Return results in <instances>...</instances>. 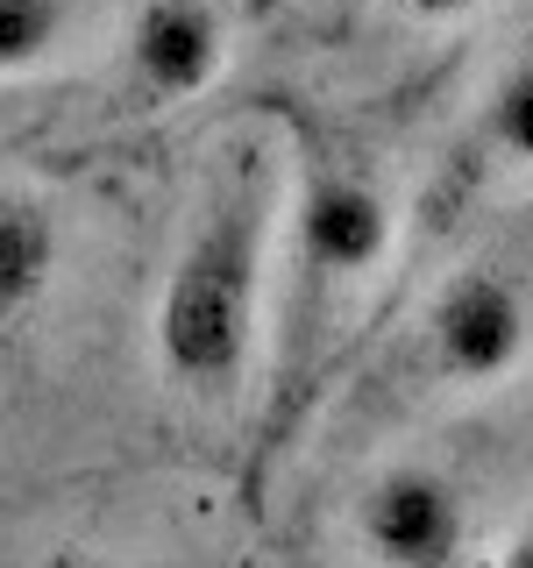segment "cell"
<instances>
[{"label":"cell","mask_w":533,"mask_h":568,"mask_svg":"<svg viewBox=\"0 0 533 568\" xmlns=\"http://www.w3.org/2000/svg\"><path fill=\"white\" fill-rule=\"evenodd\" d=\"M278 221V178L257 142L228 156V178L200 213L192 242L178 248L164 292H157V369L192 398H228L249 377L263 320V256Z\"/></svg>","instance_id":"6da1fadb"},{"label":"cell","mask_w":533,"mask_h":568,"mask_svg":"<svg viewBox=\"0 0 533 568\" xmlns=\"http://www.w3.org/2000/svg\"><path fill=\"white\" fill-rule=\"evenodd\" d=\"M391 256V200L363 171L334 164L328 150H306L292 185V313H284V355H278V405L313 377V348L334 320V298L355 277H370Z\"/></svg>","instance_id":"7a4b0ae2"},{"label":"cell","mask_w":533,"mask_h":568,"mask_svg":"<svg viewBox=\"0 0 533 568\" xmlns=\"http://www.w3.org/2000/svg\"><path fill=\"white\" fill-rule=\"evenodd\" d=\"M355 540L378 568H455L470 547V497L426 462H391L355 497Z\"/></svg>","instance_id":"3957f363"},{"label":"cell","mask_w":533,"mask_h":568,"mask_svg":"<svg viewBox=\"0 0 533 568\" xmlns=\"http://www.w3.org/2000/svg\"><path fill=\"white\" fill-rule=\"evenodd\" d=\"M526 342H533L526 292L497 271L449 277V292L434 298V320H426V348H434V369L449 384H497L505 369H520Z\"/></svg>","instance_id":"277c9868"},{"label":"cell","mask_w":533,"mask_h":568,"mask_svg":"<svg viewBox=\"0 0 533 568\" xmlns=\"http://www.w3.org/2000/svg\"><path fill=\"white\" fill-rule=\"evenodd\" d=\"M228 64V29L213 0H142L129 22V71L142 100H200Z\"/></svg>","instance_id":"5b68a950"},{"label":"cell","mask_w":533,"mask_h":568,"mask_svg":"<svg viewBox=\"0 0 533 568\" xmlns=\"http://www.w3.org/2000/svg\"><path fill=\"white\" fill-rule=\"evenodd\" d=\"M64 263V235H58V213H50L36 192L0 185V320L29 313L36 298L50 292Z\"/></svg>","instance_id":"8992f818"},{"label":"cell","mask_w":533,"mask_h":568,"mask_svg":"<svg viewBox=\"0 0 533 568\" xmlns=\"http://www.w3.org/2000/svg\"><path fill=\"white\" fill-rule=\"evenodd\" d=\"M64 29H71L64 0H0V79L50 64L58 43H64Z\"/></svg>","instance_id":"52a82bcc"},{"label":"cell","mask_w":533,"mask_h":568,"mask_svg":"<svg viewBox=\"0 0 533 568\" xmlns=\"http://www.w3.org/2000/svg\"><path fill=\"white\" fill-rule=\"evenodd\" d=\"M484 135H491V150L505 156V164L533 171V58L497 79V93L484 106Z\"/></svg>","instance_id":"ba28073f"},{"label":"cell","mask_w":533,"mask_h":568,"mask_svg":"<svg viewBox=\"0 0 533 568\" xmlns=\"http://www.w3.org/2000/svg\"><path fill=\"white\" fill-rule=\"evenodd\" d=\"M405 14H420V22H462V14H476L484 0H399Z\"/></svg>","instance_id":"9c48e42d"},{"label":"cell","mask_w":533,"mask_h":568,"mask_svg":"<svg viewBox=\"0 0 533 568\" xmlns=\"http://www.w3.org/2000/svg\"><path fill=\"white\" fill-rule=\"evenodd\" d=\"M497 568H533V519L520 526V540L505 547V561H497Z\"/></svg>","instance_id":"30bf717a"},{"label":"cell","mask_w":533,"mask_h":568,"mask_svg":"<svg viewBox=\"0 0 533 568\" xmlns=\"http://www.w3.org/2000/svg\"><path fill=\"white\" fill-rule=\"evenodd\" d=\"M43 568H121V561H107V555H50Z\"/></svg>","instance_id":"8fae6325"}]
</instances>
